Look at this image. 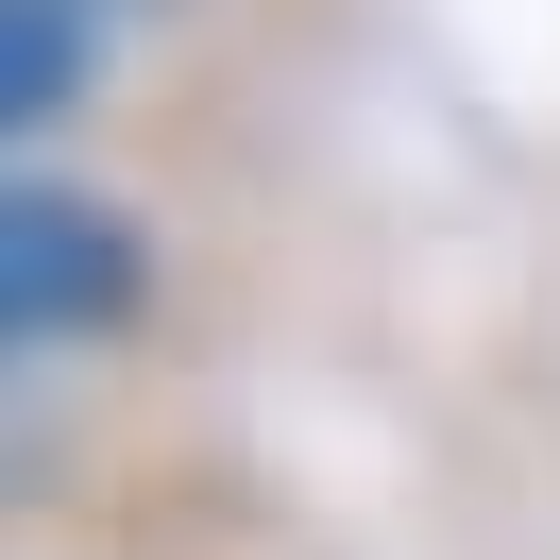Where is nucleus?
<instances>
[{
	"mask_svg": "<svg viewBox=\"0 0 560 560\" xmlns=\"http://www.w3.org/2000/svg\"><path fill=\"white\" fill-rule=\"evenodd\" d=\"M137 289H153L137 205L0 171V340H103V323H137Z\"/></svg>",
	"mask_w": 560,
	"mask_h": 560,
	"instance_id": "obj_1",
	"label": "nucleus"
},
{
	"mask_svg": "<svg viewBox=\"0 0 560 560\" xmlns=\"http://www.w3.org/2000/svg\"><path fill=\"white\" fill-rule=\"evenodd\" d=\"M85 85H103V18L85 0H0V153L51 137Z\"/></svg>",
	"mask_w": 560,
	"mask_h": 560,
	"instance_id": "obj_2",
	"label": "nucleus"
}]
</instances>
